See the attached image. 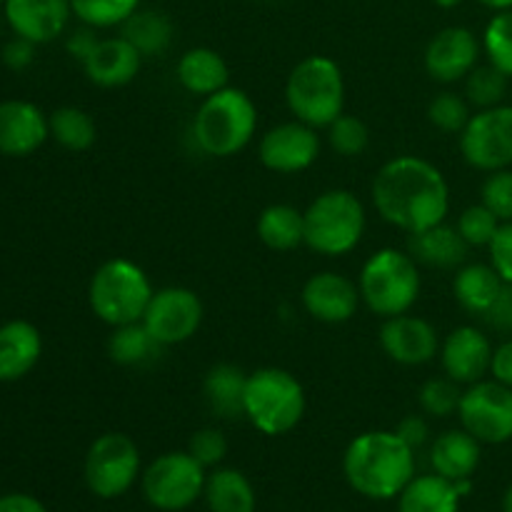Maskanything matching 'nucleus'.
Instances as JSON below:
<instances>
[{
    "mask_svg": "<svg viewBox=\"0 0 512 512\" xmlns=\"http://www.w3.org/2000/svg\"><path fill=\"white\" fill-rule=\"evenodd\" d=\"M373 203L385 223L413 235L445 223L450 188L445 175L430 160L398 155L375 175Z\"/></svg>",
    "mask_w": 512,
    "mask_h": 512,
    "instance_id": "1",
    "label": "nucleus"
},
{
    "mask_svg": "<svg viewBox=\"0 0 512 512\" xmlns=\"http://www.w3.org/2000/svg\"><path fill=\"white\" fill-rule=\"evenodd\" d=\"M343 470L355 493L370 500L398 498L415 478V450L395 430H373L348 445Z\"/></svg>",
    "mask_w": 512,
    "mask_h": 512,
    "instance_id": "2",
    "label": "nucleus"
},
{
    "mask_svg": "<svg viewBox=\"0 0 512 512\" xmlns=\"http://www.w3.org/2000/svg\"><path fill=\"white\" fill-rule=\"evenodd\" d=\"M258 130V108L240 88H223L200 103L193 120V138L205 155L230 158L253 140Z\"/></svg>",
    "mask_w": 512,
    "mask_h": 512,
    "instance_id": "3",
    "label": "nucleus"
},
{
    "mask_svg": "<svg viewBox=\"0 0 512 512\" xmlns=\"http://www.w3.org/2000/svg\"><path fill=\"white\" fill-rule=\"evenodd\" d=\"M285 100L295 120L315 130L328 128L345 108L343 70L328 55H308L290 70Z\"/></svg>",
    "mask_w": 512,
    "mask_h": 512,
    "instance_id": "4",
    "label": "nucleus"
},
{
    "mask_svg": "<svg viewBox=\"0 0 512 512\" xmlns=\"http://www.w3.org/2000/svg\"><path fill=\"white\" fill-rule=\"evenodd\" d=\"M358 288L363 303L378 318L388 320L410 313L420 298L418 260L395 248L378 250L365 260Z\"/></svg>",
    "mask_w": 512,
    "mask_h": 512,
    "instance_id": "5",
    "label": "nucleus"
},
{
    "mask_svg": "<svg viewBox=\"0 0 512 512\" xmlns=\"http://www.w3.org/2000/svg\"><path fill=\"white\" fill-rule=\"evenodd\" d=\"M153 285L145 270L128 258H113L90 278L88 300L98 320L110 328L140 323L153 298Z\"/></svg>",
    "mask_w": 512,
    "mask_h": 512,
    "instance_id": "6",
    "label": "nucleus"
},
{
    "mask_svg": "<svg viewBox=\"0 0 512 512\" xmlns=\"http://www.w3.org/2000/svg\"><path fill=\"white\" fill-rule=\"evenodd\" d=\"M243 410L263 435H285L303 420L305 390L288 370L260 368L248 375Z\"/></svg>",
    "mask_w": 512,
    "mask_h": 512,
    "instance_id": "7",
    "label": "nucleus"
},
{
    "mask_svg": "<svg viewBox=\"0 0 512 512\" xmlns=\"http://www.w3.org/2000/svg\"><path fill=\"white\" fill-rule=\"evenodd\" d=\"M305 245L328 258L358 248L365 233V208L350 190H328L305 210Z\"/></svg>",
    "mask_w": 512,
    "mask_h": 512,
    "instance_id": "8",
    "label": "nucleus"
},
{
    "mask_svg": "<svg viewBox=\"0 0 512 512\" xmlns=\"http://www.w3.org/2000/svg\"><path fill=\"white\" fill-rule=\"evenodd\" d=\"M205 478V468L190 453H165L143 473L145 500L165 512L185 510L203 495Z\"/></svg>",
    "mask_w": 512,
    "mask_h": 512,
    "instance_id": "9",
    "label": "nucleus"
},
{
    "mask_svg": "<svg viewBox=\"0 0 512 512\" xmlns=\"http://www.w3.org/2000/svg\"><path fill=\"white\" fill-rule=\"evenodd\" d=\"M140 473V450L128 435L105 433L85 455V483L98 498H120Z\"/></svg>",
    "mask_w": 512,
    "mask_h": 512,
    "instance_id": "10",
    "label": "nucleus"
},
{
    "mask_svg": "<svg viewBox=\"0 0 512 512\" xmlns=\"http://www.w3.org/2000/svg\"><path fill=\"white\" fill-rule=\"evenodd\" d=\"M460 153L473 168L495 173L512 165V105L478 110L460 133Z\"/></svg>",
    "mask_w": 512,
    "mask_h": 512,
    "instance_id": "11",
    "label": "nucleus"
},
{
    "mask_svg": "<svg viewBox=\"0 0 512 512\" xmlns=\"http://www.w3.org/2000/svg\"><path fill=\"white\" fill-rule=\"evenodd\" d=\"M458 418L480 443H508L512 440V388L498 380H478L460 398Z\"/></svg>",
    "mask_w": 512,
    "mask_h": 512,
    "instance_id": "12",
    "label": "nucleus"
},
{
    "mask_svg": "<svg viewBox=\"0 0 512 512\" xmlns=\"http://www.w3.org/2000/svg\"><path fill=\"white\" fill-rule=\"evenodd\" d=\"M143 325L163 348L185 343L203 325V300L198 293L180 285L155 290L143 315Z\"/></svg>",
    "mask_w": 512,
    "mask_h": 512,
    "instance_id": "13",
    "label": "nucleus"
},
{
    "mask_svg": "<svg viewBox=\"0 0 512 512\" xmlns=\"http://www.w3.org/2000/svg\"><path fill=\"white\" fill-rule=\"evenodd\" d=\"M258 155L260 163L273 173H303L320 155L318 130L300 120L275 125L260 140Z\"/></svg>",
    "mask_w": 512,
    "mask_h": 512,
    "instance_id": "14",
    "label": "nucleus"
},
{
    "mask_svg": "<svg viewBox=\"0 0 512 512\" xmlns=\"http://www.w3.org/2000/svg\"><path fill=\"white\" fill-rule=\"evenodd\" d=\"M480 43L473 30L450 25L443 28L425 48V70L438 83H458L478 65Z\"/></svg>",
    "mask_w": 512,
    "mask_h": 512,
    "instance_id": "15",
    "label": "nucleus"
},
{
    "mask_svg": "<svg viewBox=\"0 0 512 512\" xmlns=\"http://www.w3.org/2000/svg\"><path fill=\"white\" fill-rule=\"evenodd\" d=\"M380 345L390 360L408 368L430 363L435 355H440L438 330L428 320L408 313L385 320L380 328Z\"/></svg>",
    "mask_w": 512,
    "mask_h": 512,
    "instance_id": "16",
    "label": "nucleus"
},
{
    "mask_svg": "<svg viewBox=\"0 0 512 512\" xmlns=\"http://www.w3.org/2000/svg\"><path fill=\"white\" fill-rule=\"evenodd\" d=\"M303 308L315 320L328 325L348 323L360 305V288L340 273H315L303 285Z\"/></svg>",
    "mask_w": 512,
    "mask_h": 512,
    "instance_id": "17",
    "label": "nucleus"
},
{
    "mask_svg": "<svg viewBox=\"0 0 512 512\" xmlns=\"http://www.w3.org/2000/svg\"><path fill=\"white\" fill-rule=\"evenodd\" d=\"M440 363L448 378L460 385H473L490 373L493 345L488 335L473 325H460L440 343Z\"/></svg>",
    "mask_w": 512,
    "mask_h": 512,
    "instance_id": "18",
    "label": "nucleus"
},
{
    "mask_svg": "<svg viewBox=\"0 0 512 512\" xmlns=\"http://www.w3.org/2000/svg\"><path fill=\"white\" fill-rule=\"evenodd\" d=\"M70 13V0H5V18L13 33L35 45L63 35Z\"/></svg>",
    "mask_w": 512,
    "mask_h": 512,
    "instance_id": "19",
    "label": "nucleus"
},
{
    "mask_svg": "<svg viewBox=\"0 0 512 512\" xmlns=\"http://www.w3.org/2000/svg\"><path fill=\"white\" fill-rule=\"evenodd\" d=\"M50 125L43 110L25 100L0 103V153L23 158L48 140Z\"/></svg>",
    "mask_w": 512,
    "mask_h": 512,
    "instance_id": "20",
    "label": "nucleus"
},
{
    "mask_svg": "<svg viewBox=\"0 0 512 512\" xmlns=\"http://www.w3.org/2000/svg\"><path fill=\"white\" fill-rule=\"evenodd\" d=\"M140 65H143V55L120 35V38L100 40L83 68L90 83L100 85V88H123L138 78Z\"/></svg>",
    "mask_w": 512,
    "mask_h": 512,
    "instance_id": "21",
    "label": "nucleus"
},
{
    "mask_svg": "<svg viewBox=\"0 0 512 512\" xmlns=\"http://www.w3.org/2000/svg\"><path fill=\"white\" fill-rule=\"evenodd\" d=\"M43 340L35 325L25 320H10L0 328V380L15 383L38 365Z\"/></svg>",
    "mask_w": 512,
    "mask_h": 512,
    "instance_id": "22",
    "label": "nucleus"
},
{
    "mask_svg": "<svg viewBox=\"0 0 512 512\" xmlns=\"http://www.w3.org/2000/svg\"><path fill=\"white\" fill-rule=\"evenodd\" d=\"M430 463L438 475L450 483L470 480L480 465V440L468 430H448L430 448Z\"/></svg>",
    "mask_w": 512,
    "mask_h": 512,
    "instance_id": "23",
    "label": "nucleus"
},
{
    "mask_svg": "<svg viewBox=\"0 0 512 512\" xmlns=\"http://www.w3.org/2000/svg\"><path fill=\"white\" fill-rule=\"evenodd\" d=\"M178 83L183 85L188 93L208 98V95L218 93V90L228 88L230 70L223 55L213 48H190L180 55L178 68Z\"/></svg>",
    "mask_w": 512,
    "mask_h": 512,
    "instance_id": "24",
    "label": "nucleus"
},
{
    "mask_svg": "<svg viewBox=\"0 0 512 512\" xmlns=\"http://www.w3.org/2000/svg\"><path fill=\"white\" fill-rule=\"evenodd\" d=\"M505 285L508 283L500 278L493 265L473 263L458 270L453 280V293L460 308L485 318L493 310V305L498 303L500 295H503Z\"/></svg>",
    "mask_w": 512,
    "mask_h": 512,
    "instance_id": "25",
    "label": "nucleus"
},
{
    "mask_svg": "<svg viewBox=\"0 0 512 512\" xmlns=\"http://www.w3.org/2000/svg\"><path fill=\"white\" fill-rule=\"evenodd\" d=\"M468 248L458 228L445 223L410 235V255L430 268H458L468 258Z\"/></svg>",
    "mask_w": 512,
    "mask_h": 512,
    "instance_id": "26",
    "label": "nucleus"
},
{
    "mask_svg": "<svg viewBox=\"0 0 512 512\" xmlns=\"http://www.w3.org/2000/svg\"><path fill=\"white\" fill-rule=\"evenodd\" d=\"M245 385H248V373L230 363H218L208 370L203 383V393L208 405L220 418H238L245 415Z\"/></svg>",
    "mask_w": 512,
    "mask_h": 512,
    "instance_id": "27",
    "label": "nucleus"
},
{
    "mask_svg": "<svg viewBox=\"0 0 512 512\" xmlns=\"http://www.w3.org/2000/svg\"><path fill=\"white\" fill-rule=\"evenodd\" d=\"M398 498V512H458L463 495L455 483L435 473L410 480Z\"/></svg>",
    "mask_w": 512,
    "mask_h": 512,
    "instance_id": "28",
    "label": "nucleus"
},
{
    "mask_svg": "<svg viewBox=\"0 0 512 512\" xmlns=\"http://www.w3.org/2000/svg\"><path fill=\"white\" fill-rule=\"evenodd\" d=\"M210 512H255V490L240 470L218 468L205 478Z\"/></svg>",
    "mask_w": 512,
    "mask_h": 512,
    "instance_id": "29",
    "label": "nucleus"
},
{
    "mask_svg": "<svg viewBox=\"0 0 512 512\" xmlns=\"http://www.w3.org/2000/svg\"><path fill=\"white\" fill-rule=\"evenodd\" d=\"M258 238L278 253L295 250L305 243V215L293 205H268L258 218Z\"/></svg>",
    "mask_w": 512,
    "mask_h": 512,
    "instance_id": "30",
    "label": "nucleus"
},
{
    "mask_svg": "<svg viewBox=\"0 0 512 512\" xmlns=\"http://www.w3.org/2000/svg\"><path fill=\"white\" fill-rule=\"evenodd\" d=\"M123 38L138 50L140 55H160L173 43V23L160 10H135L123 25Z\"/></svg>",
    "mask_w": 512,
    "mask_h": 512,
    "instance_id": "31",
    "label": "nucleus"
},
{
    "mask_svg": "<svg viewBox=\"0 0 512 512\" xmlns=\"http://www.w3.org/2000/svg\"><path fill=\"white\" fill-rule=\"evenodd\" d=\"M163 350V345L150 335L143 320L140 323H128L113 328V335L108 340V355L118 365H145Z\"/></svg>",
    "mask_w": 512,
    "mask_h": 512,
    "instance_id": "32",
    "label": "nucleus"
},
{
    "mask_svg": "<svg viewBox=\"0 0 512 512\" xmlns=\"http://www.w3.org/2000/svg\"><path fill=\"white\" fill-rule=\"evenodd\" d=\"M50 135L58 140L63 148L75 150V153H83V150L93 148L95 138H98V128H95V120L90 118L85 110L73 108V105H65L58 108L48 118Z\"/></svg>",
    "mask_w": 512,
    "mask_h": 512,
    "instance_id": "33",
    "label": "nucleus"
},
{
    "mask_svg": "<svg viewBox=\"0 0 512 512\" xmlns=\"http://www.w3.org/2000/svg\"><path fill=\"white\" fill-rule=\"evenodd\" d=\"M70 8L80 23L103 30L123 25L140 8V0H70Z\"/></svg>",
    "mask_w": 512,
    "mask_h": 512,
    "instance_id": "34",
    "label": "nucleus"
},
{
    "mask_svg": "<svg viewBox=\"0 0 512 512\" xmlns=\"http://www.w3.org/2000/svg\"><path fill=\"white\" fill-rule=\"evenodd\" d=\"M505 93H508V75L495 65H475L465 78V100L480 110L503 105Z\"/></svg>",
    "mask_w": 512,
    "mask_h": 512,
    "instance_id": "35",
    "label": "nucleus"
},
{
    "mask_svg": "<svg viewBox=\"0 0 512 512\" xmlns=\"http://www.w3.org/2000/svg\"><path fill=\"white\" fill-rule=\"evenodd\" d=\"M483 48L490 65L512 78V8L498 10V15L490 20L483 35Z\"/></svg>",
    "mask_w": 512,
    "mask_h": 512,
    "instance_id": "36",
    "label": "nucleus"
},
{
    "mask_svg": "<svg viewBox=\"0 0 512 512\" xmlns=\"http://www.w3.org/2000/svg\"><path fill=\"white\" fill-rule=\"evenodd\" d=\"M460 398H463L460 383H455L448 375L428 380L418 393L420 408L428 415H433V418H450V415L458 413Z\"/></svg>",
    "mask_w": 512,
    "mask_h": 512,
    "instance_id": "37",
    "label": "nucleus"
},
{
    "mask_svg": "<svg viewBox=\"0 0 512 512\" xmlns=\"http://www.w3.org/2000/svg\"><path fill=\"white\" fill-rule=\"evenodd\" d=\"M328 143L335 153L353 158V155L365 153L370 143V130L360 118L343 113L328 125Z\"/></svg>",
    "mask_w": 512,
    "mask_h": 512,
    "instance_id": "38",
    "label": "nucleus"
},
{
    "mask_svg": "<svg viewBox=\"0 0 512 512\" xmlns=\"http://www.w3.org/2000/svg\"><path fill=\"white\" fill-rule=\"evenodd\" d=\"M428 120L443 133H463L470 120V103L458 93L445 90L430 100Z\"/></svg>",
    "mask_w": 512,
    "mask_h": 512,
    "instance_id": "39",
    "label": "nucleus"
},
{
    "mask_svg": "<svg viewBox=\"0 0 512 512\" xmlns=\"http://www.w3.org/2000/svg\"><path fill=\"white\" fill-rule=\"evenodd\" d=\"M455 228H458V233L463 235V240L470 245V248H488L490 240H493L495 233H498L500 220L493 210H488L483 203H480V205H470V208H465L463 213H460L458 225H455Z\"/></svg>",
    "mask_w": 512,
    "mask_h": 512,
    "instance_id": "40",
    "label": "nucleus"
},
{
    "mask_svg": "<svg viewBox=\"0 0 512 512\" xmlns=\"http://www.w3.org/2000/svg\"><path fill=\"white\" fill-rule=\"evenodd\" d=\"M483 200L480 203L488 210L498 215L500 223H510L512 220V170H495L488 175L480 190Z\"/></svg>",
    "mask_w": 512,
    "mask_h": 512,
    "instance_id": "41",
    "label": "nucleus"
},
{
    "mask_svg": "<svg viewBox=\"0 0 512 512\" xmlns=\"http://www.w3.org/2000/svg\"><path fill=\"white\" fill-rule=\"evenodd\" d=\"M188 453L198 460L203 468H215L225 460L228 455V440L220 430L215 428H203L190 438L188 443Z\"/></svg>",
    "mask_w": 512,
    "mask_h": 512,
    "instance_id": "42",
    "label": "nucleus"
},
{
    "mask_svg": "<svg viewBox=\"0 0 512 512\" xmlns=\"http://www.w3.org/2000/svg\"><path fill=\"white\" fill-rule=\"evenodd\" d=\"M490 265L498 270L500 278L512 285V220L510 223H500L498 233L490 240Z\"/></svg>",
    "mask_w": 512,
    "mask_h": 512,
    "instance_id": "43",
    "label": "nucleus"
},
{
    "mask_svg": "<svg viewBox=\"0 0 512 512\" xmlns=\"http://www.w3.org/2000/svg\"><path fill=\"white\" fill-rule=\"evenodd\" d=\"M100 38L98 33H95V28H90V25H83V28L73 30L68 38V43H65V48H68V53L73 55L75 60H80V63H85V60L93 55V50L98 48Z\"/></svg>",
    "mask_w": 512,
    "mask_h": 512,
    "instance_id": "44",
    "label": "nucleus"
},
{
    "mask_svg": "<svg viewBox=\"0 0 512 512\" xmlns=\"http://www.w3.org/2000/svg\"><path fill=\"white\" fill-rule=\"evenodd\" d=\"M33 58H35V43L20 38V35L15 40H10V43L3 48V63L8 65L10 70L28 68V65L33 63Z\"/></svg>",
    "mask_w": 512,
    "mask_h": 512,
    "instance_id": "45",
    "label": "nucleus"
},
{
    "mask_svg": "<svg viewBox=\"0 0 512 512\" xmlns=\"http://www.w3.org/2000/svg\"><path fill=\"white\" fill-rule=\"evenodd\" d=\"M395 433H398L400 438H403L413 450L423 448L430 438L428 423H425V418H420V415H408V418L400 420V425Z\"/></svg>",
    "mask_w": 512,
    "mask_h": 512,
    "instance_id": "46",
    "label": "nucleus"
},
{
    "mask_svg": "<svg viewBox=\"0 0 512 512\" xmlns=\"http://www.w3.org/2000/svg\"><path fill=\"white\" fill-rule=\"evenodd\" d=\"M490 373L493 380L512 388V340L503 343L500 348L493 350V363H490Z\"/></svg>",
    "mask_w": 512,
    "mask_h": 512,
    "instance_id": "47",
    "label": "nucleus"
},
{
    "mask_svg": "<svg viewBox=\"0 0 512 512\" xmlns=\"http://www.w3.org/2000/svg\"><path fill=\"white\" fill-rule=\"evenodd\" d=\"M0 512H45L43 503L35 498H30V495H5V498H0Z\"/></svg>",
    "mask_w": 512,
    "mask_h": 512,
    "instance_id": "48",
    "label": "nucleus"
},
{
    "mask_svg": "<svg viewBox=\"0 0 512 512\" xmlns=\"http://www.w3.org/2000/svg\"><path fill=\"white\" fill-rule=\"evenodd\" d=\"M485 8H493V10H508L512 8V0H480Z\"/></svg>",
    "mask_w": 512,
    "mask_h": 512,
    "instance_id": "49",
    "label": "nucleus"
},
{
    "mask_svg": "<svg viewBox=\"0 0 512 512\" xmlns=\"http://www.w3.org/2000/svg\"><path fill=\"white\" fill-rule=\"evenodd\" d=\"M435 5H438V8H445V10H450V8H458V5H463L465 0H433Z\"/></svg>",
    "mask_w": 512,
    "mask_h": 512,
    "instance_id": "50",
    "label": "nucleus"
},
{
    "mask_svg": "<svg viewBox=\"0 0 512 512\" xmlns=\"http://www.w3.org/2000/svg\"><path fill=\"white\" fill-rule=\"evenodd\" d=\"M503 512H512V485L508 488V493H505V500H503Z\"/></svg>",
    "mask_w": 512,
    "mask_h": 512,
    "instance_id": "51",
    "label": "nucleus"
},
{
    "mask_svg": "<svg viewBox=\"0 0 512 512\" xmlns=\"http://www.w3.org/2000/svg\"><path fill=\"white\" fill-rule=\"evenodd\" d=\"M0 5H5V0H0Z\"/></svg>",
    "mask_w": 512,
    "mask_h": 512,
    "instance_id": "52",
    "label": "nucleus"
}]
</instances>
